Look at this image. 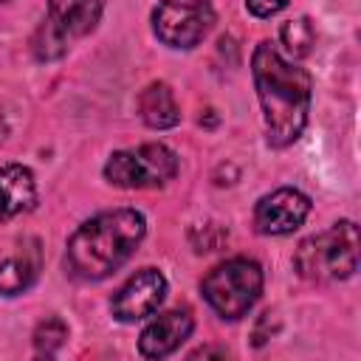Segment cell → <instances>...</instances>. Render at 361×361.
<instances>
[{
	"label": "cell",
	"mask_w": 361,
	"mask_h": 361,
	"mask_svg": "<svg viewBox=\"0 0 361 361\" xmlns=\"http://www.w3.org/2000/svg\"><path fill=\"white\" fill-rule=\"evenodd\" d=\"M178 155L166 144H141L135 149H118L104 164V180L118 189H155L166 186L178 175Z\"/></svg>",
	"instance_id": "cell-5"
},
{
	"label": "cell",
	"mask_w": 361,
	"mask_h": 361,
	"mask_svg": "<svg viewBox=\"0 0 361 361\" xmlns=\"http://www.w3.org/2000/svg\"><path fill=\"white\" fill-rule=\"evenodd\" d=\"M209 307L228 322L243 319L262 293V268L248 257H234L214 265L200 282Z\"/></svg>",
	"instance_id": "cell-4"
},
{
	"label": "cell",
	"mask_w": 361,
	"mask_h": 361,
	"mask_svg": "<svg viewBox=\"0 0 361 361\" xmlns=\"http://www.w3.org/2000/svg\"><path fill=\"white\" fill-rule=\"evenodd\" d=\"M251 76L262 107L268 144L276 149L290 147L307 124L313 90L310 73L262 39L251 54Z\"/></svg>",
	"instance_id": "cell-1"
},
{
	"label": "cell",
	"mask_w": 361,
	"mask_h": 361,
	"mask_svg": "<svg viewBox=\"0 0 361 361\" xmlns=\"http://www.w3.org/2000/svg\"><path fill=\"white\" fill-rule=\"evenodd\" d=\"M195 355H226V350H197V353H192V358Z\"/></svg>",
	"instance_id": "cell-18"
},
{
	"label": "cell",
	"mask_w": 361,
	"mask_h": 361,
	"mask_svg": "<svg viewBox=\"0 0 361 361\" xmlns=\"http://www.w3.org/2000/svg\"><path fill=\"white\" fill-rule=\"evenodd\" d=\"M138 116L152 130H169L180 121V107L166 82H149L138 93Z\"/></svg>",
	"instance_id": "cell-13"
},
{
	"label": "cell",
	"mask_w": 361,
	"mask_h": 361,
	"mask_svg": "<svg viewBox=\"0 0 361 361\" xmlns=\"http://www.w3.org/2000/svg\"><path fill=\"white\" fill-rule=\"evenodd\" d=\"M214 25L209 0H161L152 11V31L169 48H195Z\"/></svg>",
	"instance_id": "cell-6"
},
{
	"label": "cell",
	"mask_w": 361,
	"mask_h": 361,
	"mask_svg": "<svg viewBox=\"0 0 361 361\" xmlns=\"http://www.w3.org/2000/svg\"><path fill=\"white\" fill-rule=\"evenodd\" d=\"M65 338H68V324L59 316H51V319L37 324V330H34V350L39 355H54L65 344Z\"/></svg>",
	"instance_id": "cell-16"
},
{
	"label": "cell",
	"mask_w": 361,
	"mask_h": 361,
	"mask_svg": "<svg viewBox=\"0 0 361 361\" xmlns=\"http://www.w3.org/2000/svg\"><path fill=\"white\" fill-rule=\"evenodd\" d=\"M39 274V245L37 240H25L14 254L0 259V293L17 296L31 288V282Z\"/></svg>",
	"instance_id": "cell-12"
},
{
	"label": "cell",
	"mask_w": 361,
	"mask_h": 361,
	"mask_svg": "<svg viewBox=\"0 0 361 361\" xmlns=\"http://www.w3.org/2000/svg\"><path fill=\"white\" fill-rule=\"evenodd\" d=\"M147 220L135 209H113L85 220L68 240L65 268L73 279L99 282L118 271L141 245Z\"/></svg>",
	"instance_id": "cell-2"
},
{
	"label": "cell",
	"mask_w": 361,
	"mask_h": 361,
	"mask_svg": "<svg viewBox=\"0 0 361 361\" xmlns=\"http://www.w3.org/2000/svg\"><path fill=\"white\" fill-rule=\"evenodd\" d=\"M166 296V276L158 268L135 271L110 299V313L118 322H138L152 316Z\"/></svg>",
	"instance_id": "cell-7"
},
{
	"label": "cell",
	"mask_w": 361,
	"mask_h": 361,
	"mask_svg": "<svg viewBox=\"0 0 361 361\" xmlns=\"http://www.w3.org/2000/svg\"><path fill=\"white\" fill-rule=\"evenodd\" d=\"M6 138H8V124H6V118L0 116V144H3Z\"/></svg>",
	"instance_id": "cell-19"
},
{
	"label": "cell",
	"mask_w": 361,
	"mask_h": 361,
	"mask_svg": "<svg viewBox=\"0 0 361 361\" xmlns=\"http://www.w3.org/2000/svg\"><path fill=\"white\" fill-rule=\"evenodd\" d=\"M288 6V0H245V8L254 17H274Z\"/></svg>",
	"instance_id": "cell-17"
},
{
	"label": "cell",
	"mask_w": 361,
	"mask_h": 361,
	"mask_svg": "<svg viewBox=\"0 0 361 361\" xmlns=\"http://www.w3.org/2000/svg\"><path fill=\"white\" fill-rule=\"evenodd\" d=\"M299 276L310 282L350 279L358 268V228L353 220H338L327 231L299 243L293 254Z\"/></svg>",
	"instance_id": "cell-3"
},
{
	"label": "cell",
	"mask_w": 361,
	"mask_h": 361,
	"mask_svg": "<svg viewBox=\"0 0 361 361\" xmlns=\"http://www.w3.org/2000/svg\"><path fill=\"white\" fill-rule=\"evenodd\" d=\"M68 45H71V42H68L48 20L39 23V28H37V34H34V39H31L34 56H37L39 62H51V59L65 56V54H68Z\"/></svg>",
	"instance_id": "cell-15"
},
{
	"label": "cell",
	"mask_w": 361,
	"mask_h": 361,
	"mask_svg": "<svg viewBox=\"0 0 361 361\" xmlns=\"http://www.w3.org/2000/svg\"><path fill=\"white\" fill-rule=\"evenodd\" d=\"M307 214H310V197L299 189L285 186V189H276V192L259 197V203L254 209V226L259 234L279 237V234L296 231Z\"/></svg>",
	"instance_id": "cell-8"
},
{
	"label": "cell",
	"mask_w": 361,
	"mask_h": 361,
	"mask_svg": "<svg viewBox=\"0 0 361 361\" xmlns=\"http://www.w3.org/2000/svg\"><path fill=\"white\" fill-rule=\"evenodd\" d=\"M192 327H195V322H192L189 310H166V313H158L141 330L138 353L144 358H164V355L175 353L192 336Z\"/></svg>",
	"instance_id": "cell-9"
},
{
	"label": "cell",
	"mask_w": 361,
	"mask_h": 361,
	"mask_svg": "<svg viewBox=\"0 0 361 361\" xmlns=\"http://www.w3.org/2000/svg\"><path fill=\"white\" fill-rule=\"evenodd\" d=\"M0 3H6V0H0Z\"/></svg>",
	"instance_id": "cell-20"
},
{
	"label": "cell",
	"mask_w": 361,
	"mask_h": 361,
	"mask_svg": "<svg viewBox=\"0 0 361 361\" xmlns=\"http://www.w3.org/2000/svg\"><path fill=\"white\" fill-rule=\"evenodd\" d=\"M279 39H282V45L288 48L290 59H305V56L313 51L316 34H313V25L307 23V17H296V20H288V23L282 25Z\"/></svg>",
	"instance_id": "cell-14"
},
{
	"label": "cell",
	"mask_w": 361,
	"mask_h": 361,
	"mask_svg": "<svg viewBox=\"0 0 361 361\" xmlns=\"http://www.w3.org/2000/svg\"><path fill=\"white\" fill-rule=\"evenodd\" d=\"M102 17L99 0H48L45 20L71 42L76 37H85L96 28Z\"/></svg>",
	"instance_id": "cell-10"
},
{
	"label": "cell",
	"mask_w": 361,
	"mask_h": 361,
	"mask_svg": "<svg viewBox=\"0 0 361 361\" xmlns=\"http://www.w3.org/2000/svg\"><path fill=\"white\" fill-rule=\"evenodd\" d=\"M37 203V180L28 166L8 164L0 169V223L23 212H31Z\"/></svg>",
	"instance_id": "cell-11"
}]
</instances>
